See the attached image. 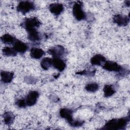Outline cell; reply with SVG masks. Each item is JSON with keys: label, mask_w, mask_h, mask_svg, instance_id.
Returning <instances> with one entry per match:
<instances>
[{"label": "cell", "mask_w": 130, "mask_h": 130, "mask_svg": "<svg viewBox=\"0 0 130 130\" xmlns=\"http://www.w3.org/2000/svg\"><path fill=\"white\" fill-rule=\"evenodd\" d=\"M128 122V118L123 117L119 119H113L108 121L104 126L106 129H119L124 127Z\"/></svg>", "instance_id": "cell-1"}, {"label": "cell", "mask_w": 130, "mask_h": 130, "mask_svg": "<svg viewBox=\"0 0 130 130\" xmlns=\"http://www.w3.org/2000/svg\"><path fill=\"white\" fill-rule=\"evenodd\" d=\"M73 14L75 18L79 21L84 19L86 17V14L83 10L82 4L79 3H77L74 5Z\"/></svg>", "instance_id": "cell-2"}, {"label": "cell", "mask_w": 130, "mask_h": 130, "mask_svg": "<svg viewBox=\"0 0 130 130\" xmlns=\"http://www.w3.org/2000/svg\"><path fill=\"white\" fill-rule=\"evenodd\" d=\"M35 9L34 3L30 1L20 2L17 6V9L18 11L22 13H26Z\"/></svg>", "instance_id": "cell-3"}, {"label": "cell", "mask_w": 130, "mask_h": 130, "mask_svg": "<svg viewBox=\"0 0 130 130\" xmlns=\"http://www.w3.org/2000/svg\"><path fill=\"white\" fill-rule=\"evenodd\" d=\"M40 22L39 20L35 17L26 19L24 22V28L28 31L33 29H36L40 25Z\"/></svg>", "instance_id": "cell-4"}, {"label": "cell", "mask_w": 130, "mask_h": 130, "mask_svg": "<svg viewBox=\"0 0 130 130\" xmlns=\"http://www.w3.org/2000/svg\"><path fill=\"white\" fill-rule=\"evenodd\" d=\"M102 66L104 69L110 72H120L122 70L120 65L112 61H106Z\"/></svg>", "instance_id": "cell-5"}, {"label": "cell", "mask_w": 130, "mask_h": 130, "mask_svg": "<svg viewBox=\"0 0 130 130\" xmlns=\"http://www.w3.org/2000/svg\"><path fill=\"white\" fill-rule=\"evenodd\" d=\"M39 95V93L37 91L34 90L30 91L25 99L26 105L28 106L34 105L37 101Z\"/></svg>", "instance_id": "cell-6"}, {"label": "cell", "mask_w": 130, "mask_h": 130, "mask_svg": "<svg viewBox=\"0 0 130 130\" xmlns=\"http://www.w3.org/2000/svg\"><path fill=\"white\" fill-rule=\"evenodd\" d=\"M48 52L54 57H60L64 54L65 49L62 46L57 45L50 49Z\"/></svg>", "instance_id": "cell-7"}, {"label": "cell", "mask_w": 130, "mask_h": 130, "mask_svg": "<svg viewBox=\"0 0 130 130\" xmlns=\"http://www.w3.org/2000/svg\"><path fill=\"white\" fill-rule=\"evenodd\" d=\"M113 21L114 22L118 25L123 26L128 24L129 18L126 16L118 14L114 16Z\"/></svg>", "instance_id": "cell-8"}, {"label": "cell", "mask_w": 130, "mask_h": 130, "mask_svg": "<svg viewBox=\"0 0 130 130\" xmlns=\"http://www.w3.org/2000/svg\"><path fill=\"white\" fill-rule=\"evenodd\" d=\"M52 66L57 70L62 71L66 68V63L60 57H54L52 59Z\"/></svg>", "instance_id": "cell-9"}, {"label": "cell", "mask_w": 130, "mask_h": 130, "mask_svg": "<svg viewBox=\"0 0 130 130\" xmlns=\"http://www.w3.org/2000/svg\"><path fill=\"white\" fill-rule=\"evenodd\" d=\"M63 6L60 3H53L49 5L50 11L55 15H59L63 11Z\"/></svg>", "instance_id": "cell-10"}, {"label": "cell", "mask_w": 130, "mask_h": 130, "mask_svg": "<svg viewBox=\"0 0 130 130\" xmlns=\"http://www.w3.org/2000/svg\"><path fill=\"white\" fill-rule=\"evenodd\" d=\"M13 48L17 52L24 53L28 49L27 45L20 41H16L14 44Z\"/></svg>", "instance_id": "cell-11"}, {"label": "cell", "mask_w": 130, "mask_h": 130, "mask_svg": "<svg viewBox=\"0 0 130 130\" xmlns=\"http://www.w3.org/2000/svg\"><path fill=\"white\" fill-rule=\"evenodd\" d=\"M105 61L106 58L101 54H96L94 55L90 60L91 64L95 66H103Z\"/></svg>", "instance_id": "cell-12"}, {"label": "cell", "mask_w": 130, "mask_h": 130, "mask_svg": "<svg viewBox=\"0 0 130 130\" xmlns=\"http://www.w3.org/2000/svg\"><path fill=\"white\" fill-rule=\"evenodd\" d=\"M59 114L61 117L66 119L69 122H71L73 120L72 111L70 109L67 108L61 109L59 111Z\"/></svg>", "instance_id": "cell-13"}, {"label": "cell", "mask_w": 130, "mask_h": 130, "mask_svg": "<svg viewBox=\"0 0 130 130\" xmlns=\"http://www.w3.org/2000/svg\"><path fill=\"white\" fill-rule=\"evenodd\" d=\"M44 51L41 48H32L30 51V56L35 59H40L44 54Z\"/></svg>", "instance_id": "cell-14"}, {"label": "cell", "mask_w": 130, "mask_h": 130, "mask_svg": "<svg viewBox=\"0 0 130 130\" xmlns=\"http://www.w3.org/2000/svg\"><path fill=\"white\" fill-rule=\"evenodd\" d=\"M28 39L33 42L39 41L41 39L40 34L37 31L36 29H33L28 31Z\"/></svg>", "instance_id": "cell-15"}, {"label": "cell", "mask_w": 130, "mask_h": 130, "mask_svg": "<svg viewBox=\"0 0 130 130\" xmlns=\"http://www.w3.org/2000/svg\"><path fill=\"white\" fill-rule=\"evenodd\" d=\"M1 79L5 83H8L11 82L13 78V73L9 72L3 71L1 72Z\"/></svg>", "instance_id": "cell-16"}, {"label": "cell", "mask_w": 130, "mask_h": 130, "mask_svg": "<svg viewBox=\"0 0 130 130\" xmlns=\"http://www.w3.org/2000/svg\"><path fill=\"white\" fill-rule=\"evenodd\" d=\"M2 41L6 44H14L16 41V39L12 36L9 34H5L3 35L2 38Z\"/></svg>", "instance_id": "cell-17"}, {"label": "cell", "mask_w": 130, "mask_h": 130, "mask_svg": "<svg viewBox=\"0 0 130 130\" xmlns=\"http://www.w3.org/2000/svg\"><path fill=\"white\" fill-rule=\"evenodd\" d=\"M51 66H52V59L50 58H44L41 61V66L44 70L49 69Z\"/></svg>", "instance_id": "cell-18"}, {"label": "cell", "mask_w": 130, "mask_h": 130, "mask_svg": "<svg viewBox=\"0 0 130 130\" xmlns=\"http://www.w3.org/2000/svg\"><path fill=\"white\" fill-rule=\"evenodd\" d=\"M3 118H4V122L6 124L9 125V124H11L13 122V121H14L15 116L12 112H6L4 114Z\"/></svg>", "instance_id": "cell-19"}, {"label": "cell", "mask_w": 130, "mask_h": 130, "mask_svg": "<svg viewBox=\"0 0 130 130\" xmlns=\"http://www.w3.org/2000/svg\"><path fill=\"white\" fill-rule=\"evenodd\" d=\"M115 92V89L111 85H106L104 88V93L105 97L112 96Z\"/></svg>", "instance_id": "cell-20"}, {"label": "cell", "mask_w": 130, "mask_h": 130, "mask_svg": "<svg viewBox=\"0 0 130 130\" xmlns=\"http://www.w3.org/2000/svg\"><path fill=\"white\" fill-rule=\"evenodd\" d=\"M3 53L4 55L7 56H14L16 55L17 52L13 48L6 47L3 49Z\"/></svg>", "instance_id": "cell-21"}, {"label": "cell", "mask_w": 130, "mask_h": 130, "mask_svg": "<svg viewBox=\"0 0 130 130\" xmlns=\"http://www.w3.org/2000/svg\"><path fill=\"white\" fill-rule=\"evenodd\" d=\"M99 88V85L96 83H90L87 84L85 86V89L90 92H94L97 91Z\"/></svg>", "instance_id": "cell-22"}, {"label": "cell", "mask_w": 130, "mask_h": 130, "mask_svg": "<svg viewBox=\"0 0 130 130\" xmlns=\"http://www.w3.org/2000/svg\"><path fill=\"white\" fill-rule=\"evenodd\" d=\"M16 105L20 108H23V107H25L26 106H27L25 99L18 100L16 101Z\"/></svg>", "instance_id": "cell-23"}]
</instances>
